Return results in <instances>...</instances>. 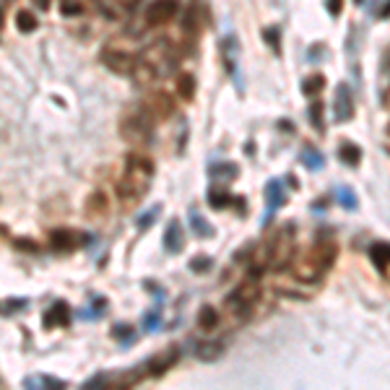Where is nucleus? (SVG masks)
<instances>
[{"mask_svg":"<svg viewBox=\"0 0 390 390\" xmlns=\"http://www.w3.org/2000/svg\"><path fill=\"white\" fill-rule=\"evenodd\" d=\"M154 162L143 154H130L125 159V169H122V177L117 182V198H120L125 206H133L149 193L151 180H154Z\"/></svg>","mask_w":390,"mask_h":390,"instance_id":"1","label":"nucleus"},{"mask_svg":"<svg viewBox=\"0 0 390 390\" xmlns=\"http://www.w3.org/2000/svg\"><path fill=\"white\" fill-rule=\"evenodd\" d=\"M294 253H297V240H294V229L292 226H281L273 240L268 242V250H265V263L270 268L284 270L292 265Z\"/></svg>","mask_w":390,"mask_h":390,"instance_id":"2","label":"nucleus"},{"mask_svg":"<svg viewBox=\"0 0 390 390\" xmlns=\"http://www.w3.org/2000/svg\"><path fill=\"white\" fill-rule=\"evenodd\" d=\"M154 125L157 122L151 120L143 110H138V112L125 115L120 120V135L128 143H149L151 135H154Z\"/></svg>","mask_w":390,"mask_h":390,"instance_id":"3","label":"nucleus"},{"mask_svg":"<svg viewBox=\"0 0 390 390\" xmlns=\"http://www.w3.org/2000/svg\"><path fill=\"white\" fill-rule=\"evenodd\" d=\"M141 60L149 68H154L157 75H164L169 73L174 68V63H177V50H174L169 42H162V39H159V42H154L151 47H146Z\"/></svg>","mask_w":390,"mask_h":390,"instance_id":"4","label":"nucleus"},{"mask_svg":"<svg viewBox=\"0 0 390 390\" xmlns=\"http://www.w3.org/2000/svg\"><path fill=\"white\" fill-rule=\"evenodd\" d=\"M289 273H292L294 278L305 281V284H317V281L323 278L325 268L317 263V258L312 255V250H310V253H302L300 258H294L292 265H289Z\"/></svg>","mask_w":390,"mask_h":390,"instance_id":"5","label":"nucleus"},{"mask_svg":"<svg viewBox=\"0 0 390 390\" xmlns=\"http://www.w3.org/2000/svg\"><path fill=\"white\" fill-rule=\"evenodd\" d=\"M143 112L149 115L154 122H164L174 115V99L167 91H151L149 97L143 99Z\"/></svg>","mask_w":390,"mask_h":390,"instance_id":"6","label":"nucleus"},{"mask_svg":"<svg viewBox=\"0 0 390 390\" xmlns=\"http://www.w3.org/2000/svg\"><path fill=\"white\" fill-rule=\"evenodd\" d=\"M180 6H177V0H154L149 8H146V26H167V23L172 21L174 16H177Z\"/></svg>","mask_w":390,"mask_h":390,"instance_id":"7","label":"nucleus"},{"mask_svg":"<svg viewBox=\"0 0 390 390\" xmlns=\"http://www.w3.org/2000/svg\"><path fill=\"white\" fill-rule=\"evenodd\" d=\"M102 63H105L112 73H120V75H133L135 70V58L125 50H115V47H105L102 50Z\"/></svg>","mask_w":390,"mask_h":390,"instance_id":"8","label":"nucleus"},{"mask_svg":"<svg viewBox=\"0 0 390 390\" xmlns=\"http://www.w3.org/2000/svg\"><path fill=\"white\" fill-rule=\"evenodd\" d=\"M86 234L78 232V229H53L50 232V248L55 253H73L81 245H86Z\"/></svg>","mask_w":390,"mask_h":390,"instance_id":"9","label":"nucleus"},{"mask_svg":"<svg viewBox=\"0 0 390 390\" xmlns=\"http://www.w3.org/2000/svg\"><path fill=\"white\" fill-rule=\"evenodd\" d=\"M177 359H180V346H167L164 352L154 354L143 367H146V372H149L151 377H162L167 369L177 364Z\"/></svg>","mask_w":390,"mask_h":390,"instance_id":"10","label":"nucleus"},{"mask_svg":"<svg viewBox=\"0 0 390 390\" xmlns=\"http://www.w3.org/2000/svg\"><path fill=\"white\" fill-rule=\"evenodd\" d=\"M333 117L336 122H346L354 117V97H352V89L346 83H338L336 89V97H333Z\"/></svg>","mask_w":390,"mask_h":390,"instance_id":"11","label":"nucleus"},{"mask_svg":"<svg viewBox=\"0 0 390 390\" xmlns=\"http://www.w3.org/2000/svg\"><path fill=\"white\" fill-rule=\"evenodd\" d=\"M250 312H253V307H250V305H245V302H242L234 292L226 297V302H224V320L229 325H234V328H237V325H245V320L250 317Z\"/></svg>","mask_w":390,"mask_h":390,"instance_id":"12","label":"nucleus"},{"mask_svg":"<svg viewBox=\"0 0 390 390\" xmlns=\"http://www.w3.org/2000/svg\"><path fill=\"white\" fill-rule=\"evenodd\" d=\"M70 320H73V315H70L68 302L58 300V302H53V305H50V310L45 312V317H42V325H45L47 330L68 328V325H70Z\"/></svg>","mask_w":390,"mask_h":390,"instance_id":"13","label":"nucleus"},{"mask_svg":"<svg viewBox=\"0 0 390 390\" xmlns=\"http://www.w3.org/2000/svg\"><path fill=\"white\" fill-rule=\"evenodd\" d=\"M234 294H237L245 305L255 307L263 297V284H260V278H258V273H250L248 278H242L240 284H237V289H234Z\"/></svg>","mask_w":390,"mask_h":390,"instance_id":"14","label":"nucleus"},{"mask_svg":"<svg viewBox=\"0 0 390 390\" xmlns=\"http://www.w3.org/2000/svg\"><path fill=\"white\" fill-rule=\"evenodd\" d=\"M312 255L317 258V263L323 265L325 270H330V265L336 263L338 258V245L333 237H325V234H320L315 240V245H312Z\"/></svg>","mask_w":390,"mask_h":390,"instance_id":"15","label":"nucleus"},{"mask_svg":"<svg viewBox=\"0 0 390 390\" xmlns=\"http://www.w3.org/2000/svg\"><path fill=\"white\" fill-rule=\"evenodd\" d=\"M164 248L167 253H182V248H185V234H182V224L177 221V218H172L169 221V226H167L164 232Z\"/></svg>","mask_w":390,"mask_h":390,"instance_id":"16","label":"nucleus"},{"mask_svg":"<svg viewBox=\"0 0 390 390\" xmlns=\"http://www.w3.org/2000/svg\"><path fill=\"white\" fill-rule=\"evenodd\" d=\"M23 388H39V390H53V388H68L65 380H58V377L53 375H42V372H37V375H29V377H23Z\"/></svg>","mask_w":390,"mask_h":390,"instance_id":"17","label":"nucleus"},{"mask_svg":"<svg viewBox=\"0 0 390 390\" xmlns=\"http://www.w3.org/2000/svg\"><path fill=\"white\" fill-rule=\"evenodd\" d=\"M107 211H110V201L107 195L99 190V193H91L89 201H86V216L89 218H105Z\"/></svg>","mask_w":390,"mask_h":390,"instance_id":"18","label":"nucleus"},{"mask_svg":"<svg viewBox=\"0 0 390 390\" xmlns=\"http://www.w3.org/2000/svg\"><path fill=\"white\" fill-rule=\"evenodd\" d=\"M195 357L201 362H216L224 357V344L221 341H203V344H198V349H195Z\"/></svg>","mask_w":390,"mask_h":390,"instance_id":"19","label":"nucleus"},{"mask_svg":"<svg viewBox=\"0 0 390 390\" xmlns=\"http://www.w3.org/2000/svg\"><path fill=\"white\" fill-rule=\"evenodd\" d=\"M221 325V315H218L216 307H211V305H203L201 312H198V328L201 330H216Z\"/></svg>","mask_w":390,"mask_h":390,"instance_id":"20","label":"nucleus"},{"mask_svg":"<svg viewBox=\"0 0 390 390\" xmlns=\"http://www.w3.org/2000/svg\"><path fill=\"white\" fill-rule=\"evenodd\" d=\"M338 157H341V162L349 167H359L362 162V149L357 146V143H341V149H338Z\"/></svg>","mask_w":390,"mask_h":390,"instance_id":"21","label":"nucleus"},{"mask_svg":"<svg viewBox=\"0 0 390 390\" xmlns=\"http://www.w3.org/2000/svg\"><path fill=\"white\" fill-rule=\"evenodd\" d=\"M177 94H180L185 102H193V97H195V78H193V73H180L177 75Z\"/></svg>","mask_w":390,"mask_h":390,"instance_id":"22","label":"nucleus"},{"mask_svg":"<svg viewBox=\"0 0 390 390\" xmlns=\"http://www.w3.org/2000/svg\"><path fill=\"white\" fill-rule=\"evenodd\" d=\"M325 89V78L320 73H312L305 78V83H302V91L307 94V97H320V91Z\"/></svg>","mask_w":390,"mask_h":390,"instance_id":"23","label":"nucleus"},{"mask_svg":"<svg viewBox=\"0 0 390 390\" xmlns=\"http://www.w3.org/2000/svg\"><path fill=\"white\" fill-rule=\"evenodd\" d=\"M369 255H372V260H375L377 268L388 270V265H390V245H372Z\"/></svg>","mask_w":390,"mask_h":390,"instance_id":"24","label":"nucleus"},{"mask_svg":"<svg viewBox=\"0 0 390 390\" xmlns=\"http://www.w3.org/2000/svg\"><path fill=\"white\" fill-rule=\"evenodd\" d=\"M16 26H19V31L29 34V31L37 29V16L29 14V11H19V14H16Z\"/></svg>","mask_w":390,"mask_h":390,"instance_id":"25","label":"nucleus"},{"mask_svg":"<svg viewBox=\"0 0 390 390\" xmlns=\"http://www.w3.org/2000/svg\"><path fill=\"white\" fill-rule=\"evenodd\" d=\"M237 174H240V169H237V167L234 164H214L211 167V177H224V180H234V177H237Z\"/></svg>","mask_w":390,"mask_h":390,"instance_id":"26","label":"nucleus"},{"mask_svg":"<svg viewBox=\"0 0 390 390\" xmlns=\"http://www.w3.org/2000/svg\"><path fill=\"white\" fill-rule=\"evenodd\" d=\"M302 164L310 167V169H320V167H323V157H320L312 146H307V149L302 151Z\"/></svg>","mask_w":390,"mask_h":390,"instance_id":"27","label":"nucleus"},{"mask_svg":"<svg viewBox=\"0 0 390 390\" xmlns=\"http://www.w3.org/2000/svg\"><path fill=\"white\" fill-rule=\"evenodd\" d=\"M94 3H97V6L102 8V11H105L107 16H112V19H117V16L125 14V11L120 8V3H117V0H94Z\"/></svg>","mask_w":390,"mask_h":390,"instance_id":"28","label":"nucleus"},{"mask_svg":"<svg viewBox=\"0 0 390 390\" xmlns=\"http://www.w3.org/2000/svg\"><path fill=\"white\" fill-rule=\"evenodd\" d=\"M310 117H312V125H315L317 130H323V102H320V99L312 102V107H310Z\"/></svg>","mask_w":390,"mask_h":390,"instance_id":"29","label":"nucleus"},{"mask_svg":"<svg viewBox=\"0 0 390 390\" xmlns=\"http://www.w3.org/2000/svg\"><path fill=\"white\" fill-rule=\"evenodd\" d=\"M193 229L198 237H211L214 234V229H211V224L206 221V218H201L198 214H193Z\"/></svg>","mask_w":390,"mask_h":390,"instance_id":"30","label":"nucleus"},{"mask_svg":"<svg viewBox=\"0 0 390 390\" xmlns=\"http://www.w3.org/2000/svg\"><path fill=\"white\" fill-rule=\"evenodd\" d=\"M268 198H270V209H278L284 203V193L278 188V182H270L268 185Z\"/></svg>","mask_w":390,"mask_h":390,"instance_id":"31","label":"nucleus"},{"mask_svg":"<svg viewBox=\"0 0 390 390\" xmlns=\"http://www.w3.org/2000/svg\"><path fill=\"white\" fill-rule=\"evenodd\" d=\"M209 201H211V206H214V209H226V206H229V195L218 193V190H211Z\"/></svg>","mask_w":390,"mask_h":390,"instance_id":"32","label":"nucleus"},{"mask_svg":"<svg viewBox=\"0 0 390 390\" xmlns=\"http://www.w3.org/2000/svg\"><path fill=\"white\" fill-rule=\"evenodd\" d=\"M63 14L78 16V14H83V6L78 3V0H63Z\"/></svg>","mask_w":390,"mask_h":390,"instance_id":"33","label":"nucleus"},{"mask_svg":"<svg viewBox=\"0 0 390 390\" xmlns=\"http://www.w3.org/2000/svg\"><path fill=\"white\" fill-rule=\"evenodd\" d=\"M154 218H157V209L149 211V214H146V216H143L141 221H138V232H146V229H149V226L154 224Z\"/></svg>","mask_w":390,"mask_h":390,"instance_id":"34","label":"nucleus"},{"mask_svg":"<svg viewBox=\"0 0 390 390\" xmlns=\"http://www.w3.org/2000/svg\"><path fill=\"white\" fill-rule=\"evenodd\" d=\"M341 198H344V209H357V198H354L352 190H341Z\"/></svg>","mask_w":390,"mask_h":390,"instance_id":"35","label":"nucleus"},{"mask_svg":"<svg viewBox=\"0 0 390 390\" xmlns=\"http://www.w3.org/2000/svg\"><path fill=\"white\" fill-rule=\"evenodd\" d=\"M14 248L26 250V253H39L37 245H31V240H14Z\"/></svg>","mask_w":390,"mask_h":390,"instance_id":"36","label":"nucleus"},{"mask_svg":"<svg viewBox=\"0 0 390 390\" xmlns=\"http://www.w3.org/2000/svg\"><path fill=\"white\" fill-rule=\"evenodd\" d=\"M341 11H344V0H328V14L336 19V16H341Z\"/></svg>","mask_w":390,"mask_h":390,"instance_id":"37","label":"nucleus"},{"mask_svg":"<svg viewBox=\"0 0 390 390\" xmlns=\"http://www.w3.org/2000/svg\"><path fill=\"white\" fill-rule=\"evenodd\" d=\"M211 268V258H195L193 270H209Z\"/></svg>","mask_w":390,"mask_h":390,"instance_id":"38","label":"nucleus"},{"mask_svg":"<svg viewBox=\"0 0 390 390\" xmlns=\"http://www.w3.org/2000/svg\"><path fill=\"white\" fill-rule=\"evenodd\" d=\"M263 37H265V39H270V45H273V50H278V31H276V29L263 31Z\"/></svg>","mask_w":390,"mask_h":390,"instance_id":"39","label":"nucleus"},{"mask_svg":"<svg viewBox=\"0 0 390 390\" xmlns=\"http://www.w3.org/2000/svg\"><path fill=\"white\" fill-rule=\"evenodd\" d=\"M112 336H115V338H122V341H128V338H130V328L120 325V328H115V330H112Z\"/></svg>","mask_w":390,"mask_h":390,"instance_id":"40","label":"nucleus"},{"mask_svg":"<svg viewBox=\"0 0 390 390\" xmlns=\"http://www.w3.org/2000/svg\"><path fill=\"white\" fill-rule=\"evenodd\" d=\"M117 3H120L122 11H133V8L138 6V0H117Z\"/></svg>","mask_w":390,"mask_h":390,"instance_id":"41","label":"nucleus"},{"mask_svg":"<svg viewBox=\"0 0 390 390\" xmlns=\"http://www.w3.org/2000/svg\"><path fill=\"white\" fill-rule=\"evenodd\" d=\"M385 107L390 110V89H388V94H385Z\"/></svg>","mask_w":390,"mask_h":390,"instance_id":"42","label":"nucleus"},{"mask_svg":"<svg viewBox=\"0 0 390 390\" xmlns=\"http://www.w3.org/2000/svg\"><path fill=\"white\" fill-rule=\"evenodd\" d=\"M385 133H388V138H390V122H388V128H385Z\"/></svg>","mask_w":390,"mask_h":390,"instance_id":"43","label":"nucleus"},{"mask_svg":"<svg viewBox=\"0 0 390 390\" xmlns=\"http://www.w3.org/2000/svg\"><path fill=\"white\" fill-rule=\"evenodd\" d=\"M357 3H362V0H357Z\"/></svg>","mask_w":390,"mask_h":390,"instance_id":"44","label":"nucleus"},{"mask_svg":"<svg viewBox=\"0 0 390 390\" xmlns=\"http://www.w3.org/2000/svg\"><path fill=\"white\" fill-rule=\"evenodd\" d=\"M0 21H3V19H0Z\"/></svg>","mask_w":390,"mask_h":390,"instance_id":"45","label":"nucleus"}]
</instances>
